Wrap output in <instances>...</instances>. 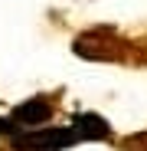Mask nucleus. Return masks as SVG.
I'll use <instances>...</instances> for the list:
<instances>
[{"label":"nucleus","instance_id":"obj_1","mask_svg":"<svg viewBox=\"0 0 147 151\" xmlns=\"http://www.w3.org/2000/svg\"><path fill=\"white\" fill-rule=\"evenodd\" d=\"M10 141L16 151H62L79 138L72 128H33V132H16Z\"/></svg>","mask_w":147,"mask_h":151},{"label":"nucleus","instance_id":"obj_4","mask_svg":"<svg viewBox=\"0 0 147 151\" xmlns=\"http://www.w3.org/2000/svg\"><path fill=\"white\" fill-rule=\"evenodd\" d=\"M0 135H7V138H13V135H16V125H13L10 118H0Z\"/></svg>","mask_w":147,"mask_h":151},{"label":"nucleus","instance_id":"obj_3","mask_svg":"<svg viewBox=\"0 0 147 151\" xmlns=\"http://www.w3.org/2000/svg\"><path fill=\"white\" fill-rule=\"evenodd\" d=\"M69 128L75 132L79 141H105V138L111 135L108 122H105L102 115H95V112H82V115H75V122H72Z\"/></svg>","mask_w":147,"mask_h":151},{"label":"nucleus","instance_id":"obj_2","mask_svg":"<svg viewBox=\"0 0 147 151\" xmlns=\"http://www.w3.org/2000/svg\"><path fill=\"white\" fill-rule=\"evenodd\" d=\"M53 118V105H49L46 95H36V99H26L23 105L13 109L10 122L16 125V132H33V128H43V125Z\"/></svg>","mask_w":147,"mask_h":151}]
</instances>
